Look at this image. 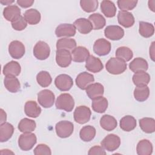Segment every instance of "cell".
<instances>
[{
	"label": "cell",
	"mask_w": 155,
	"mask_h": 155,
	"mask_svg": "<svg viewBox=\"0 0 155 155\" xmlns=\"http://www.w3.org/2000/svg\"><path fill=\"white\" fill-rule=\"evenodd\" d=\"M139 32L142 36L148 38L153 35L154 33V28L153 25L151 23L140 21L139 22Z\"/></svg>",
	"instance_id": "cell-39"
},
{
	"label": "cell",
	"mask_w": 155,
	"mask_h": 155,
	"mask_svg": "<svg viewBox=\"0 0 155 155\" xmlns=\"http://www.w3.org/2000/svg\"><path fill=\"white\" fill-rule=\"evenodd\" d=\"M105 36L112 41H117L123 38L124 31L118 25H108L104 30Z\"/></svg>",
	"instance_id": "cell-13"
},
{
	"label": "cell",
	"mask_w": 155,
	"mask_h": 155,
	"mask_svg": "<svg viewBox=\"0 0 155 155\" xmlns=\"http://www.w3.org/2000/svg\"><path fill=\"white\" fill-rule=\"evenodd\" d=\"M27 25V22L25 19L24 17L20 16L12 22V26L13 29L17 31H22L26 28Z\"/></svg>",
	"instance_id": "cell-45"
},
{
	"label": "cell",
	"mask_w": 155,
	"mask_h": 155,
	"mask_svg": "<svg viewBox=\"0 0 155 155\" xmlns=\"http://www.w3.org/2000/svg\"><path fill=\"white\" fill-rule=\"evenodd\" d=\"M33 153L36 155H41V154H51V151L47 145L44 143L39 144L33 150Z\"/></svg>",
	"instance_id": "cell-46"
},
{
	"label": "cell",
	"mask_w": 155,
	"mask_h": 155,
	"mask_svg": "<svg viewBox=\"0 0 155 155\" xmlns=\"http://www.w3.org/2000/svg\"><path fill=\"white\" fill-rule=\"evenodd\" d=\"M0 115H1V117H0V124H4L6 120H7V114L5 113V112L4 111L3 109H1L0 110Z\"/></svg>",
	"instance_id": "cell-49"
},
{
	"label": "cell",
	"mask_w": 155,
	"mask_h": 155,
	"mask_svg": "<svg viewBox=\"0 0 155 155\" xmlns=\"http://www.w3.org/2000/svg\"><path fill=\"white\" fill-rule=\"evenodd\" d=\"M73 25L76 29L84 35L89 33L93 29L91 22L88 19L84 18L76 19L74 22Z\"/></svg>",
	"instance_id": "cell-22"
},
{
	"label": "cell",
	"mask_w": 155,
	"mask_h": 155,
	"mask_svg": "<svg viewBox=\"0 0 155 155\" xmlns=\"http://www.w3.org/2000/svg\"><path fill=\"white\" fill-rule=\"evenodd\" d=\"M129 68L132 71L136 73L139 71H146L148 68L147 61L142 58L134 59L129 64Z\"/></svg>",
	"instance_id": "cell-24"
},
{
	"label": "cell",
	"mask_w": 155,
	"mask_h": 155,
	"mask_svg": "<svg viewBox=\"0 0 155 155\" xmlns=\"http://www.w3.org/2000/svg\"><path fill=\"white\" fill-rule=\"evenodd\" d=\"M24 17L27 23L30 25H36L41 21V14L38 10L35 8H30L26 10Z\"/></svg>",
	"instance_id": "cell-31"
},
{
	"label": "cell",
	"mask_w": 155,
	"mask_h": 155,
	"mask_svg": "<svg viewBox=\"0 0 155 155\" xmlns=\"http://www.w3.org/2000/svg\"><path fill=\"white\" fill-rule=\"evenodd\" d=\"M100 125L105 130L110 131L116 128L117 123L116 119L113 116L105 114L100 119Z\"/></svg>",
	"instance_id": "cell-25"
},
{
	"label": "cell",
	"mask_w": 155,
	"mask_h": 155,
	"mask_svg": "<svg viewBox=\"0 0 155 155\" xmlns=\"http://www.w3.org/2000/svg\"><path fill=\"white\" fill-rule=\"evenodd\" d=\"M132 80L136 86L147 85L150 81V76L145 71H139L134 74Z\"/></svg>",
	"instance_id": "cell-32"
},
{
	"label": "cell",
	"mask_w": 155,
	"mask_h": 155,
	"mask_svg": "<svg viewBox=\"0 0 155 155\" xmlns=\"http://www.w3.org/2000/svg\"><path fill=\"white\" fill-rule=\"evenodd\" d=\"M72 61L71 54L70 51L61 49L57 50L56 52V62L61 67H67L71 64Z\"/></svg>",
	"instance_id": "cell-11"
},
{
	"label": "cell",
	"mask_w": 155,
	"mask_h": 155,
	"mask_svg": "<svg viewBox=\"0 0 155 155\" xmlns=\"http://www.w3.org/2000/svg\"><path fill=\"white\" fill-rule=\"evenodd\" d=\"M80 5L84 12L91 13L97 8L98 1L97 0H81Z\"/></svg>",
	"instance_id": "cell-43"
},
{
	"label": "cell",
	"mask_w": 155,
	"mask_h": 155,
	"mask_svg": "<svg viewBox=\"0 0 155 155\" xmlns=\"http://www.w3.org/2000/svg\"><path fill=\"white\" fill-rule=\"evenodd\" d=\"M91 107L93 110L96 113H104L108 107V101L103 96L99 97L93 100Z\"/></svg>",
	"instance_id": "cell-35"
},
{
	"label": "cell",
	"mask_w": 155,
	"mask_h": 155,
	"mask_svg": "<svg viewBox=\"0 0 155 155\" xmlns=\"http://www.w3.org/2000/svg\"><path fill=\"white\" fill-rule=\"evenodd\" d=\"M24 111L27 116L36 118L40 115L41 108L35 101H28L25 104Z\"/></svg>",
	"instance_id": "cell-21"
},
{
	"label": "cell",
	"mask_w": 155,
	"mask_h": 155,
	"mask_svg": "<svg viewBox=\"0 0 155 155\" xmlns=\"http://www.w3.org/2000/svg\"><path fill=\"white\" fill-rule=\"evenodd\" d=\"M54 84L57 88L62 91H68L73 85L72 78L68 74L58 75L54 80Z\"/></svg>",
	"instance_id": "cell-9"
},
{
	"label": "cell",
	"mask_w": 155,
	"mask_h": 155,
	"mask_svg": "<svg viewBox=\"0 0 155 155\" xmlns=\"http://www.w3.org/2000/svg\"><path fill=\"white\" fill-rule=\"evenodd\" d=\"M4 84L6 89L11 93H16L21 88L19 81L15 76H5L4 79Z\"/></svg>",
	"instance_id": "cell-26"
},
{
	"label": "cell",
	"mask_w": 155,
	"mask_h": 155,
	"mask_svg": "<svg viewBox=\"0 0 155 155\" xmlns=\"http://www.w3.org/2000/svg\"><path fill=\"white\" fill-rule=\"evenodd\" d=\"M91 114V112L88 107L85 105H81L76 108L73 116L76 122L79 124H84L90 120Z\"/></svg>",
	"instance_id": "cell-5"
},
{
	"label": "cell",
	"mask_w": 155,
	"mask_h": 155,
	"mask_svg": "<svg viewBox=\"0 0 155 155\" xmlns=\"http://www.w3.org/2000/svg\"><path fill=\"white\" fill-rule=\"evenodd\" d=\"M116 56L123 60L125 62H128L131 60L133 56L132 50L127 47L122 46L117 48L116 51Z\"/></svg>",
	"instance_id": "cell-41"
},
{
	"label": "cell",
	"mask_w": 155,
	"mask_h": 155,
	"mask_svg": "<svg viewBox=\"0 0 155 155\" xmlns=\"http://www.w3.org/2000/svg\"><path fill=\"white\" fill-rule=\"evenodd\" d=\"M88 154H89V155L102 154H102H106V152L102 147L96 145V146L91 147L89 150V151L88 152Z\"/></svg>",
	"instance_id": "cell-47"
},
{
	"label": "cell",
	"mask_w": 155,
	"mask_h": 155,
	"mask_svg": "<svg viewBox=\"0 0 155 155\" xmlns=\"http://www.w3.org/2000/svg\"><path fill=\"white\" fill-rule=\"evenodd\" d=\"M36 122L31 119L24 118L21 120L18 124V129L22 133H29L33 131L36 128Z\"/></svg>",
	"instance_id": "cell-40"
},
{
	"label": "cell",
	"mask_w": 155,
	"mask_h": 155,
	"mask_svg": "<svg viewBox=\"0 0 155 155\" xmlns=\"http://www.w3.org/2000/svg\"><path fill=\"white\" fill-rule=\"evenodd\" d=\"M25 46L19 41H13L8 45V53L12 58L18 59L25 54Z\"/></svg>",
	"instance_id": "cell-12"
},
{
	"label": "cell",
	"mask_w": 155,
	"mask_h": 155,
	"mask_svg": "<svg viewBox=\"0 0 155 155\" xmlns=\"http://www.w3.org/2000/svg\"><path fill=\"white\" fill-rule=\"evenodd\" d=\"M76 47V42L71 38H64L58 40L56 42L57 50L64 49L68 51H72Z\"/></svg>",
	"instance_id": "cell-33"
},
{
	"label": "cell",
	"mask_w": 155,
	"mask_h": 155,
	"mask_svg": "<svg viewBox=\"0 0 155 155\" xmlns=\"http://www.w3.org/2000/svg\"><path fill=\"white\" fill-rule=\"evenodd\" d=\"M136 151L138 155H150L153 153V145L149 140L142 139L138 142Z\"/></svg>",
	"instance_id": "cell-28"
},
{
	"label": "cell",
	"mask_w": 155,
	"mask_h": 155,
	"mask_svg": "<svg viewBox=\"0 0 155 155\" xmlns=\"http://www.w3.org/2000/svg\"><path fill=\"white\" fill-rule=\"evenodd\" d=\"M137 3V1L133 0H119L117 2L118 7L121 11L131 10L136 7Z\"/></svg>",
	"instance_id": "cell-44"
},
{
	"label": "cell",
	"mask_w": 155,
	"mask_h": 155,
	"mask_svg": "<svg viewBox=\"0 0 155 155\" xmlns=\"http://www.w3.org/2000/svg\"><path fill=\"white\" fill-rule=\"evenodd\" d=\"M14 132L13 126L8 123L5 122L0 125V141L4 142L8 140Z\"/></svg>",
	"instance_id": "cell-27"
},
{
	"label": "cell",
	"mask_w": 155,
	"mask_h": 155,
	"mask_svg": "<svg viewBox=\"0 0 155 155\" xmlns=\"http://www.w3.org/2000/svg\"><path fill=\"white\" fill-rule=\"evenodd\" d=\"M55 104L57 109L70 112L74 108V101L70 94L62 93L58 97Z\"/></svg>",
	"instance_id": "cell-2"
},
{
	"label": "cell",
	"mask_w": 155,
	"mask_h": 155,
	"mask_svg": "<svg viewBox=\"0 0 155 155\" xmlns=\"http://www.w3.org/2000/svg\"><path fill=\"white\" fill-rule=\"evenodd\" d=\"M3 16L7 21L12 22L21 16V9L15 5H8L4 9Z\"/></svg>",
	"instance_id": "cell-23"
},
{
	"label": "cell",
	"mask_w": 155,
	"mask_h": 155,
	"mask_svg": "<svg viewBox=\"0 0 155 155\" xmlns=\"http://www.w3.org/2000/svg\"><path fill=\"white\" fill-rule=\"evenodd\" d=\"M117 20L119 24L125 28L131 27L134 24L133 14L127 11H119L117 14Z\"/></svg>",
	"instance_id": "cell-18"
},
{
	"label": "cell",
	"mask_w": 155,
	"mask_h": 155,
	"mask_svg": "<svg viewBox=\"0 0 155 155\" xmlns=\"http://www.w3.org/2000/svg\"><path fill=\"white\" fill-rule=\"evenodd\" d=\"M72 60L76 62H83L90 56V52L87 48L82 46L76 47L71 51Z\"/></svg>",
	"instance_id": "cell-17"
},
{
	"label": "cell",
	"mask_w": 155,
	"mask_h": 155,
	"mask_svg": "<svg viewBox=\"0 0 155 155\" xmlns=\"http://www.w3.org/2000/svg\"><path fill=\"white\" fill-rule=\"evenodd\" d=\"M101 9L102 13L107 18H113L116 13V7L114 4L108 0H104L101 2Z\"/></svg>",
	"instance_id": "cell-29"
},
{
	"label": "cell",
	"mask_w": 155,
	"mask_h": 155,
	"mask_svg": "<svg viewBox=\"0 0 155 155\" xmlns=\"http://www.w3.org/2000/svg\"><path fill=\"white\" fill-rule=\"evenodd\" d=\"M88 20L91 22L94 30H100L105 25L106 21L100 13H93L89 16Z\"/></svg>",
	"instance_id": "cell-37"
},
{
	"label": "cell",
	"mask_w": 155,
	"mask_h": 155,
	"mask_svg": "<svg viewBox=\"0 0 155 155\" xmlns=\"http://www.w3.org/2000/svg\"><path fill=\"white\" fill-rule=\"evenodd\" d=\"M55 34L58 38L74 36L76 34V28L71 24H61L56 27Z\"/></svg>",
	"instance_id": "cell-15"
},
{
	"label": "cell",
	"mask_w": 155,
	"mask_h": 155,
	"mask_svg": "<svg viewBox=\"0 0 155 155\" xmlns=\"http://www.w3.org/2000/svg\"><path fill=\"white\" fill-rule=\"evenodd\" d=\"M36 81L38 84L42 87H47L51 84L52 79L48 72L41 71L37 74Z\"/></svg>",
	"instance_id": "cell-42"
},
{
	"label": "cell",
	"mask_w": 155,
	"mask_h": 155,
	"mask_svg": "<svg viewBox=\"0 0 155 155\" xmlns=\"http://www.w3.org/2000/svg\"><path fill=\"white\" fill-rule=\"evenodd\" d=\"M96 135V129L91 125H86L82 127L79 132L80 138L84 142L92 140Z\"/></svg>",
	"instance_id": "cell-36"
},
{
	"label": "cell",
	"mask_w": 155,
	"mask_h": 155,
	"mask_svg": "<svg viewBox=\"0 0 155 155\" xmlns=\"http://www.w3.org/2000/svg\"><path fill=\"white\" fill-rule=\"evenodd\" d=\"M106 70L112 74H119L127 69V64L123 60L117 58H111L106 63Z\"/></svg>",
	"instance_id": "cell-1"
},
{
	"label": "cell",
	"mask_w": 155,
	"mask_h": 155,
	"mask_svg": "<svg viewBox=\"0 0 155 155\" xmlns=\"http://www.w3.org/2000/svg\"><path fill=\"white\" fill-rule=\"evenodd\" d=\"M17 4L22 8H28L31 7L34 3V1L30 0H18L16 1Z\"/></svg>",
	"instance_id": "cell-48"
},
{
	"label": "cell",
	"mask_w": 155,
	"mask_h": 155,
	"mask_svg": "<svg viewBox=\"0 0 155 155\" xmlns=\"http://www.w3.org/2000/svg\"><path fill=\"white\" fill-rule=\"evenodd\" d=\"M111 50V43L104 38L97 39L93 45V51L98 56L108 54Z\"/></svg>",
	"instance_id": "cell-10"
},
{
	"label": "cell",
	"mask_w": 155,
	"mask_h": 155,
	"mask_svg": "<svg viewBox=\"0 0 155 155\" xmlns=\"http://www.w3.org/2000/svg\"><path fill=\"white\" fill-rule=\"evenodd\" d=\"M94 81V76L86 71L79 73L76 78V84L78 87L81 90L86 88Z\"/></svg>",
	"instance_id": "cell-14"
},
{
	"label": "cell",
	"mask_w": 155,
	"mask_h": 155,
	"mask_svg": "<svg viewBox=\"0 0 155 155\" xmlns=\"http://www.w3.org/2000/svg\"><path fill=\"white\" fill-rule=\"evenodd\" d=\"M1 3L3 5H10L12 3H13L14 2V1H8V0H6V1H2L1 0Z\"/></svg>",
	"instance_id": "cell-52"
},
{
	"label": "cell",
	"mask_w": 155,
	"mask_h": 155,
	"mask_svg": "<svg viewBox=\"0 0 155 155\" xmlns=\"http://www.w3.org/2000/svg\"><path fill=\"white\" fill-rule=\"evenodd\" d=\"M56 134L61 138H66L71 135L74 130L72 122L68 120H61L58 122L55 126Z\"/></svg>",
	"instance_id": "cell-4"
},
{
	"label": "cell",
	"mask_w": 155,
	"mask_h": 155,
	"mask_svg": "<svg viewBox=\"0 0 155 155\" xmlns=\"http://www.w3.org/2000/svg\"><path fill=\"white\" fill-rule=\"evenodd\" d=\"M21 68L20 64L15 61H12L7 63L3 68L2 73L5 76H17L21 73Z\"/></svg>",
	"instance_id": "cell-19"
},
{
	"label": "cell",
	"mask_w": 155,
	"mask_h": 155,
	"mask_svg": "<svg viewBox=\"0 0 155 155\" xmlns=\"http://www.w3.org/2000/svg\"><path fill=\"white\" fill-rule=\"evenodd\" d=\"M50 54V47L44 41H38L33 48V55L39 60H45L47 59L49 57Z\"/></svg>",
	"instance_id": "cell-7"
},
{
	"label": "cell",
	"mask_w": 155,
	"mask_h": 155,
	"mask_svg": "<svg viewBox=\"0 0 155 155\" xmlns=\"http://www.w3.org/2000/svg\"><path fill=\"white\" fill-rule=\"evenodd\" d=\"M136 127V119L130 115L124 116L120 120V127L125 131H131Z\"/></svg>",
	"instance_id": "cell-30"
},
{
	"label": "cell",
	"mask_w": 155,
	"mask_h": 155,
	"mask_svg": "<svg viewBox=\"0 0 155 155\" xmlns=\"http://www.w3.org/2000/svg\"><path fill=\"white\" fill-rule=\"evenodd\" d=\"M150 56L153 61H154V42H153L150 47Z\"/></svg>",
	"instance_id": "cell-50"
},
{
	"label": "cell",
	"mask_w": 155,
	"mask_h": 155,
	"mask_svg": "<svg viewBox=\"0 0 155 155\" xmlns=\"http://www.w3.org/2000/svg\"><path fill=\"white\" fill-rule=\"evenodd\" d=\"M55 96L54 93L49 90H41L38 94V101L44 108H50L54 102Z\"/></svg>",
	"instance_id": "cell-6"
},
{
	"label": "cell",
	"mask_w": 155,
	"mask_h": 155,
	"mask_svg": "<svg viewBox=\"0 0 155 155\" xmlns=\"http://www.w3.org/2000/svg\"><path fill=\"white\" fill-rule=\"evenodd\" d=\"M85 68L90 72L98 73L103 69L104 65L99 58L93 55H90L86 60Z\"/></svg>",
	"instance_id": "cell-16"
},
{
	"label": "cell",
	"mask_w": 155,
	"mask_h": 155,
	"mask_svg": "<svg viewBox=\"0 0 155 155\" xmlns=\"http://www.w3.org/2000/svg\"><path fill=\"white\" fill-rule=\"evenodd\" d=\"M104 92V86L100 83H94L86 88V93L90 99L93 100L102 96Z\"/></svg>",
	"instance_id": "cell-20"
},
{
	"label": "cell",
	"mask_w": 155,
	"mask_h": 155,
	"mask_svg": "<svg viewBox=\"0 0 155 155\" xmlns=\"http://www.w3.org/2000/svg\"><path fill=\"white\" fill-rule=\"evenodd\" d=\"M150 95V90L147 85L136 86L134 90V97L139 102L146 101Z\"/></svg>",
	"instance_id": "cell-34"
},
{
	"label": "cell",
	"mask_w": 155,
	"mask_h": 155,
	"mask_svg": "<svg viewBox=\"0 0 155 155\" xmlns=\"http://www.w3.org/2000/svg\"><path fill=\"white\" fill-rule=\"evenodd\" d=\"M120 144V137L114 134H108L101 142L102 147L108 151L116 150L119 147Z\"/></svg>",
	"instance_id": "cell-8"
},
{
	"label": "cell",
	"mask_w": 155,
	"mask_h": 155,
	"mask_svg": "<svg viewBox=\"0 0 155 155\" xmlns=\"http://www.w3.org/2000/svg\"><path fill=\"white\" fill-rule=\"evenodd\" d=\"M141 130L146 133H152L155 131V120L151 117H143L139 120Z\"/></svg>",
	"instance_id": "cell-38"
},
{
	"label": "cell",
	"mask_w": 155,
	"mask_h": 155,
	"mask_svg": "<svg viewBox=\"0 0 155 155\" xmlns=\"http://www.w3.org/2000/svg\"><path fill=\"white\" fill-rule=\"evenodd\" d=\"M155 1L153 0V1H148V7L150 8V9L153 11V12L155 11Z\"/></svg>",
	"instance_id": "cell-51"
},
{
	"label": "cell",
	"mask_w": 155,
	"mask_h": 155,
	"mask_svg": "<svg viewBox=\"0 0 155 155\" xmlns=\"http://www.w3.org/2000/svg\"><path fill=\"white\" fill-rule=\"evenodd\" d=\"M36 141V136L34 133L31 132L24 133L19 137L18 145L22 150L28 151L33 147Z\"/></svg>",
	"instance_id": "cell-3"
}]
</instances>
